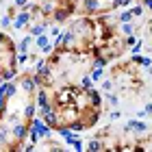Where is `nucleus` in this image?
Here are the masks:
<instances>
[{
	"label": "nucleus",
	"instance_id": "19",
	"mask_svg": "<svg viewBox=\"0 0 152 152\" xmlns=\"http://www.w3.org/2000/svg\"><path fill=\"white\" fill-rule=\"evenodd\" d=\"M124 33H128V35H130V33H133V26L126 24V26H124Z\"/></svg>",
	"mask_w": 152,
	"mask_h": 152
},
{
	"label": "nucleus",
	"instance_id": "4",
	"mask_svg": "<svg viewBox=\"0 0 152 152\" xmlns=\"http://www.w3.org/2000/svg\"><path fill=\"white\" fill-rule=\"evenodd\" d=\"M102 74H104V72H102V67L96 65V70L91 72V80H100V78H102Z\"/></svg>",
	"mask_w": 152,
	"mask_h": 152
},
{
	"label": "nucleus",
	"instance_id": "3",
	"mask_svg": "<svg viewBox=\"0 0 152 152\" xmlns=\"http://www.w3.org/2000/svg\"><path fill=\"white\" fill-rule=\"evenodd\" d=\"M100 7V2L98 0H85V9H89V11H96Z\"/></svg>",
	"mask_w": 152,
	"mask_h": 152
},
{
	"label": "nucleus",
	"instance_id": "13",
	"mask_svg": "<svg viewBox=\"0 0 152 152\" xmlns=\"http://www.w3.org/2000/svg\"><path fill=\"white\" fill-rule=\"evenodd\" d=\"M126 44H128V46H133V44H137V37H135V35H130V37L126 39Z\"/></svg>",
	"mask_w": 152,
	"mask_h": 152
},
{
	"label": "nucleus",
	"instance_id": "9",
	"mask_svg": "<svg viewBox=\"0 0 152 152\" xmlns=\"http://www.w3.org/2000/svg\"><path fill=\"white\" fill-rule=\"evenodd\" d=\"M120 20H122V22H128V20H133V13H130V11H124L122 15H120Z\"/></svg>",
	"mask_w": 152,
	"mask_h": 152
},
{
	"label": "nucleus",
	"instance_id": "8",
	"mask_svg": "<svg viewBox=\"0 0 152 152\" xmlns=\"http://www.w3.org/2000/svg\"><path fill=\"white\" fill-rule=\"evenodd\" d=\"M28 44H31V37H24V39H22V44H20V52H24L26 48H28Z\"/></svg>",
	"mask_w": 152,
	"mask_h": 152
},
{
	"label": "nucleus",
	"instance_id": "12",
	"mask_svg": "<svg viewBox=\"0 0 152 152\" xmlns=\"http://www.w3.org/2000/svg\"><path fill=\"white\" fill-rule=\"evenodd\" d=\"M130 13H133V15H141V13H143V9H141V7H135V9L130 11Z\"/></svg>",
	"mask_w": 152,
	"mask_h": 152
},
{
	"label": "nucleus",
	"instance_id": "22",
	"mask_svg": "<svg viewBox=\"0 0 152 152\" xmlns=\"http://www.w3.org/2000/svg\"><path fill=\"white\" fill-rule=\"evenodd\" d=\"M148 67H150V70H148V72H150V74H152V65H148Z\"/></svg>",
	"mask_w": 152,
	"mask_h": 152
},
{
	"label": "nucleus",
	"instance_id": "5",
	"mask_svg": "<svg viewBox=\"0 0 152 152\" xmlns=\"http://www.w3.org/2000/svg\"><path fill=\"white\" fill-rule=\"evenodd\" d=\"M91 85H94V80L89 78V76H85V78H83V89H85V91H89V89H91Z\"/></svg>",
	"mask_w": 152,
	"mask_h": 152
},
{
	"label": "nucleus",
	"instance_id": "17",
	"mask_svg": "<svg viewBox=\"0 0 152 152\" xmlns=\"http://www.w3.org/2000/svg\"><path fill=\"white\" fill-rule=\"evenodd\" d=\"M41 31H44V26H35V28H33V35H39Z\"/></svg>",
	"mask_w": 152,
	"mask_h": 152
},
{
	"label": "nucleus",
	"instance_id": "14",
	"mask_svg": "<svg viewBox=\"0 0 152 152\" xmlns=\"http://www.w3.org/2000/svg\"><path fill=\"white\" fill-rule=\"evenodd\" d=\"M33 113H35V107H33V104H31V107H26V115H28V117H31Z\"/></svg>",
	"mask_w": 152,
	"mask_h": 152
},
{
	"label": "nucleus",
	"instance_id": "15",
	"mask_svg": "<svg viewBox=\"0 0 152 152\" xmlns=\"http://www.w3.org/2000/svg\"><path fill=\"white\" fill-rule=\"evenodd\" d=\"M141 2H143V7H146V9L152 11V0H141Z\"/></svg>",
	"mask_w": 152,
	"mask_h": 152
},
{
	"label": "nucleus",
	"instance_id": "7",
	"mask_svg": "<svg viewBox=\"0 0 152 152\" xmlns=\"http://www.w3.org/2000/svg\"><path fill=\"white\" fill-rule=\"evenodd\" d=\"M26 20H28V15H26V13H22V15L15 20V26H18V28H20V26H24V24H26Z\"/></svg>",
	"mask_w": 152,
	"mask_h": 152
},
{
	"label": "nucleus",
	"instance_id": "11",
	"mask_svg": "<svg viewBox=\"0 0 152 152\" xmlns=\"http://www.w3.org/2000/svg\"><path fill=\"white\" fill-rule=\"evenodd\" d=\"M115 4L117 7H126V4H130V0H115Z\"/></svg>",
	"mask_w": 152,
	"mask_h": 152
},
{
	"label": "nucleus",
	"instance_id": "18",
	"mask_svg": "<svg viewBox=\"0 0 152 152\" xmlns=\"http://www.w3.org/2000/svg\"><path fill=\"white\" fill-rule=\"evenodd\" d=\"M109 117H111V120L115 122V120H117V117H120V111H113V113H111V115H109Z\"/></svg>",
	"mask_w": 152,
	"mask_h": 152
},
{
	"label": "nucleus",
	"instance_id": "20",
	"mask_svg": "<svg viewBox=\"0 0 152 152\" xmlns=\"http://www.w3.org/2000/svg\"><path fill=\"white\" fill-rule=\"evenodd\" d=\"M143 111H146V113H152V104H148L146 109H143Z\"/></svg>",
	"mask_w": 152,
	"mask_h": 152
},
{
	"label": "nucleus",
	"instance_id": "16",
	"mask_svg": "<svg viewBox=\"0 0 152 152\" xmlns=\"http://www.w3.org/2000/svg\"><path fill=\"white\" fill-rule=\"evenodd\" d=\"M15 135L22 137V135H24V128H22V126H15Z\"/></svg>",
	"mask_w": 152,
	"mask_h": 152
},
{
	"label": "nucleus",
	"instance_id": "2",
	"mask_svg": "<svg viewBox=\"0 0 152 152\" xmlns=\"http://www.w3.org/2000/svg\"><path fill=\"white\" fill-rule=\"evenodd\" d=\"M37 46H39V48H44L46 52L50 50V44H48V37H44V35H39V37H37Z\"/></svg>",
	"mask_w": 152,
	"mask_h": 152
},
{
	"label": "nucleus",
	"instance_id": "6",
	"mask_svg": "<svg viewBox=\"0 0 152 152\" xmlns=\"http://www.w3.org/2000/svg\"><path fill=\"white\" fill-rule=\"evenodd\" d=\"M89 150H102V143L98 139H91L89 141Z\"/></svg>",
	"mask_w": 152,
	"mask_h": 152
},
{
	"label": "nucleus",
	"instance_id": "23",
	"mask_svg": "<svg viewBox=\"0 0 152 152\" xmlns=\"http://www.w3.org/2000/svg\"><path fill=\"white\" fill-rule=\"evenodd\" d=\"M0 39H2V37H0Z\"/></svg>",
	"mask_w": 152,
	"mask_h": 152
},
{
	"label": "nucleus",
	"instance_id": "1",
	"mask_svg": "<svg viewBox=\"0 0 152 152\" xmlns=\"http://www.w3.org/2000/svg\"><path fill=\"white\" fill-rule=\"evenodd\" d=\"M126 128H128V130H139V133H143V130H146L148 126H146V124H143V122H137V120H130V122L126 124Z\"/></svg>",
	"mask_w": 152,
	"mask_h": 152
},
{
	"label": "nucleus",
	"instance_id": "10",
	"mask_svg": "<svg viewBox=\"0 0 152 152\" xmlns=\"http://www.w3.org/2000/svg\"><path fill=\"white\" fill-rule=\"evenodd\" d=\"M111 87H113V83H111V80H107L104 85H102V89H104V91H111Z\"/></svg>",
	"mask_w": 152,
	"mask_h": 152
},
{
	"label": "nucleus",
	"instance_id": "21",
	"mask_svg": "<svg viewBox=\"0 0 152 152\" xmlns=\"http://www.w3.org/2000/svg\"><path fill=\"white\" fill-rule=\"evenodd\" d=\"M24 2H26V0H18V4H24Z\"/></svg>",
	"mask_w": 152,
	"mask_h": 152
}]
</instances>
